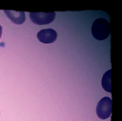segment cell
Instances as JSON below:
<instances>
[{
	"label": "cell",
	"instance_id": "6da1fadb",
	"mask_svg": "<svg viewBox=\"0 0 122 121\" xmlns=\"http://www.w3.org/2000/svg\"><path fill=\"white\" fill-rule=\"evenodd\" d=\"M91 32L97 40L101 41L107 39L111 32L109 22L102 18L97 19L92 24Z\"/></svg>",
	"mask_w": 122,
	"mask_h": 121
},
{
	"label": "cell",
	"instance_id": "7a4b0ae2",
	"mask_svg": "<svg viewBox=\"0 0 122 121\" xmlns=\"http://www.w3.org/2000/svg\"><path fill=\"white\" fill-rule=\"evenodd\" d=\"M112 101L109 97H104L97 104L96 113L100 119L105 120L109 118L112 113Z\"/></svg>",
	"mask_w": 122,
	"mask_h": 121
},
{
	"label": "cell",
	"instance_id": "3957f363",
	"mask_svg": "<svg viewBox=\"0 0 122 121\" xmlns=\"http://www.w3.org/2000/svg\"><path fill=\"white\" fill-rule=\"evenodd\" d=\"M55 12H30V18L33 23L38 25H43L52 23L55 18Z\"/></svg>",
	"mask_w": 122,
	"mask_h": 121
},
{
	"label": "cell",
	"instance_id": "277c9868",
	"mask_svg": "<svg viewBox=\"0 0 122 121\" xmlns=\"http://www.w3.org/2000/svg\"><path fill=\"white\" fill-rule=\"evenodd\" d=\"M37 38L43 43H52L56 40L57 32L53 29H43L38 32Z\"/></svg>",
	"mask_w": 122,
	"mask_h": 121
},
{
	"label": "cell",
	"instance_id": "5b68a950",
	"mask_svg": "<svg viewBox=\"0 0 122 121\" xmlns=\"http://www.w3.org/2000/svg\"><path fill=\"white\" fill-rule=\"evenodd\" d=\"M4 12L7 17L16 24L20 25L25 21V14L23 11L4 10Z\"/></svg>",
	"mask_w": 122,
	"mask_h": 121
},
{
	"label": "cell",
	"instance_id": "8992f818",
	"mask_svg": "<svg viewBox=\"0 0 122 121\" xmlns=\"http://www.w3.org/2000/svg\"><path fill=\"white\" fill-rule=\"evenodd\" d=\"M102 86L103 88L108 92H111V70L107 71L102 79Z\"/></svg>",
	"mask_w": 122,
	"mask_h": 121
},
{
	"label": "cell",
	"instance_id": "52a82bcc",
	"mask_svg": "<svg viewBox=\"0 0 122 121\" xmlns=\"http://www.w3.org/2000/svg\"><path fill=\"white\" fill-rule=\"evenodd\" d=\"M2 26L0 25V38H1V35H2Z\"/></svg>",
	"mask_w": 122,
	"mask_h": 121
}]
</instances>
